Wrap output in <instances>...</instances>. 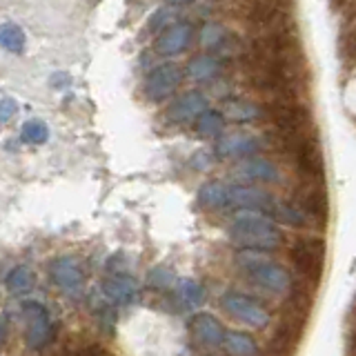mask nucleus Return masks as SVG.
<instances>
[{"mask_svg":"<svg viewBox=\"0 0 356 356\" xmlns=\"http://www.w3.org/2000/svg\"><path fill=\"white\" fill-rule=\"evenodd\" d=\"M229 234L238 245H243L247 252L252 249H276L283 243L281 229H276L261 214H240L229 225Z\"/></svg>","mask_w":356,"mask_h":356,"instance_id":"nucleus-1","label":"nucleus"},{"mask_svg":"<svg viewBox=\"0 0 356 356\" xmlns=\"http://www.w3.org/2000/svg\"><path fill=\"white\" fill-rule=\"evenodd\" d=\"M265 118L274 123V129L287 134H314L310 112L298 103H267L263 107Z\"/></svg>","mask_w":356,"mask_h":356,"instance_id":"nucleus-2","label":"nucleus"},{"mask_svg":"<svg viewBox=\"0 0 356 356\" xmlns=\"http://www.w3.org/2000/svg\"><path fill=\"white\" fill-rule=\"evenodd\" d=\"M323 254H325V243L321 238H301L290 252L298 274L314 287L321 281L323 274Z\"/></svg>","mask_w":356,"mask_h":356,"instance_id":"nucleus-3","label":"nucleus"},{"mask_svg":"<svg viewBox=\"0 0 356 356\" xmlns=\"http://www.w3.org/2000/svg\"><path fill=\"white\" fill-rule=\"evenodd\" d=\"M240 263L247 269V276L249 281H254L256 285L265 287L269 292H285L287 287H290V276L287 272L276 263H269V261H263L261 256H256L252 252H245L240 254Z\"/></svg>","mask_w":356,"mask_h":356,"instance_id":"nucleus-4","label":"nucleus"},{"mask_svg":"<svg viewBox=\"0 0 356 356\" xmlns=\"http://www.w3.org/2000/svg\"><path fill=\"white\" fill-rule=\"evenodd\" d=\"M220 305H223V310L232 316V319L254 327V330H261V327L269 323L267 310L252 296H245L240 292H227L220 298Z\"/></svg>","mask_w":356,"mask_h":356,"instance_id":"nucleus-5","label":"nucleus"},{"mask_svg":"<svg viewBox=\"0 0 356 356\" xmlns=\"http://www.w3.org/2000/svg\"><path fill=\"white\" fill-rule=\"evenodd\" d=\"M294 207L305 218H312L316 223H325L330 203H327L325 182H303L294 189Z\"/></svg>","mask_w":356,"mask_h":356,"instance_id":"nucleus-6","label":"nucleus"},{"mask_svg":"<svg viewBox=\"0 0 356 356\" xmlns=\"http://www.w3.org/2000/svg\"><path fill=\"white\" fill-rule=\"evenodd\" d=\"M292 160L296 165V171L301 174L303 182H325V165H323V154L319 149L316 138L305 140L298 145L292 154Z\"/></svg>","mask_w":356,"mask_h":356,"instance_id":"nucleus-7","label":"nucleus"},{"mask_svg":"<svg viewBox=\"0 0 356 356\" xmlns=\"http://www.w3.org/2000/svg\"><path fill=\"white\" fill-rule=\"evenodd\" d=\"M180 78H182V74H180L178 65H171V63L160 65L147 76L145 96L149 101H165L176 92V87L180 85Z\"/></svg>","mask_w":356,"mask_h":356,"instance_id":"nucleus-8","label":"nucleus"},{"mask_svg":"<svg viewBox=\"0 0 356 356\" xmlns=\"http://www.w3.org/2000/svg\"><path fill=\"white\" fill-rule=\"evenodd\" d=\"M25 316H27V343H30L32 350H43L47 343H52L54 339V330L50 323V316H47L43 305L36 303H27L25 305Z\"/></svg>","mask_w":356,"mask_h":356,"instance_id":"nucleus-9","label":"nucleus"},{"mask_svg":"<svg viewBox=\"0 0 356 356\" xmlns=\"http://www.w3.org/2000/svg\"><path fill=\"white\" fill-rule=\"evenodd\" d=\"M227 205H232L236 209H247V211H267L272 209L274 198L267 191L249 185H238L227 191Z\"/></svg>","mask_w":356,"mask_h":356,"instance_id":"nucleus-10","label":"nucleus"},{"mask_svg":"<svg viewBox=\"0 0 356 356\" xmlns=\"http://www.w3.org/2000/svg\"><path fill=\"white\" fill-rule=\"evenodd\" d=\"M234 174L240 180H261V182H281V169L269 158L252 156L240 160L234 167Z\"/></svg>","mask_w":356,"mask_h":356,"instance_id":"nucleus-11","label":"nucleus"},{"mask_svg":"<svg viewBox=\"0 0 356 356\" xmlns=\"http://www.w3.org/2000/svg\"><path fill=\"white\" fill-rule=\"evenodd\" d=\"M191 38H194V27L189 23H176V25L167 27V30L158 36L156 52L160 56H176L187 50Z\"/></svg>","mask_w":356,"mask_h":356,"instance_id":"nucleus-12","label":"nucleus"},{"mask_svg":"<svg viewBox=\"0 0 356 356\" xmlns=\"http://www.w3.org/2000/svg\"><path fill=\"white\" fill-rule=\"evenodd\" d=\"M207 112V98L198 92L182 94L178 101H174L167 109V118L171 123H187L198 118L200 114Z\"/></svg>","mask_w":356,"mask_h":356,"instance_id":"nucleus-13","label":"nucleus"},{"mask_svg":"<svg viewBox=\"0 0 356 356\" xmlns=\"http://www.w3.org/2000/svg\"><path fill=\"white\" fill-rule=\"evenodd\" d=\"M263 145L258 138L247 136V134H234V136H225L216 143V156L220 158H252L254 154Z\"/></svg>","mask_w":356,"mask_h":356,"instance_id":"nucleus-14","label":"nucleus"},{"mask_svg":"<svg viewBox=\"0 0 356 356\" xmlns=\"http://www.w3.org/2000/svg\"><path fill=\"white\" fill-rule=\"evenodd\" d=\"M191 334L194 339L203 345V348L211 350V348H220L225 339V330L211 314H198L191 321Z\"/></svg>","mask_w":356,"mask_h":356,"instance_id":"nucleus-15","label":"nucleus"},{"mask_svg":"<svg viewBox=\"0 0 356 356\" xmlns=\"http://www.w3.org/2000/svg\"><path fill=\"white\" fill-rule=\"evenodd\" d=\"M52 276H54L56 285L65 292L78 294L83 290V269L70 256H63L52 265Z\"/></svg>","mask_w":356,"mask_h":356,"instance_id":"nucleus-16","label":"nucleus"},{"mask_svg":"<svg viewBox=\"0 0 356 356\" xmlns=\"http://www.w3.org/2000/svg\"><path fill=\"white\" fill-rule=\"evenodd\" d=\"M223 118H229L234 123H254L265 118L263 107L256 103H245V101H227L223 107Z\"/></svg>","mask_w":356,"mask_h":356,"instance_id":"nucleus-17","label":"nucleus"},{"mask_svg":"<svg viewBox=\"0 0 356 356\" xmlns=\"http://www.w3.org/2000/svg\"><path fill=\"white\" fill-rule=\"evenodd\" d=\"M105 290L107 294L114 298V301L118 303H132L134 298L138 296V287L134 283V278H127V276H114L105 285Z\"/></svg>","mask_w":356,"mask_h":356,"instance_id":"nucleus-18","label":"nucleus"},{"mask_svg":"<svg viewBox=\"0 0 356 356\" xmlns=\"http://www.w3.org/2000/svg\"><path fill=\"white\" fill-rule=\"evenodd\" d=\"M227 187L223 185V182H205L203 187H200L198 191V203L207 207V209H220L227 205Z\"/></svg>","mask_w":356,"mask_h":356,"instance_id":"nucleus-19","label":"nucleus"},{"mask_svg":"<svg viewBox=\"0 0 356 356\" xmlns=\"http://www.w3.org/2000/svg\"><path fill=\"white\" fill-rule=\"evenodd\" d=\"M220 70V61L216 56H209V54H200L196 56L194 61L187 65V74L191 76L194 81H209L214 78Z\"/></svg>","mask_w":356,"mask_h":356,"instance_id":"nucleus-20","label":"nucleus"},{"mask_svg":"<svg viewBox=\"0 0 356 356\" xmlns=\"http://www.w3.org/2000/svg\"><path fill=\"white\" fill-rule=\"evenodd\" d=\"M223 348L232 356H252L256 354V343L249 334L243 332H229L223 339Z\"/></svg>","mask_w":356,"mask_h":356,"instance_id":"nucleus-21","label":"nucleus"},{"mask_svg":"<svg viewBox=\"0 0 356 356\" xmlns=\"http://www.w3.org/2000/svg\"><path fill=\"white\" fill-rule=\"evenodd\" d=\"M225 127V118L220 112H203L198 116V123H196V132L200 134L203 138H216L220 132Z\"/></svg>","mask_w":356,"mask_h":356,"instance_id":"nucleus-22","label":"nucleus"},{"mask_svg":"<svg viewBox=\"0 0 356 356\" xmlns=\"http://www.w3.org/2000/svg\"><path fill=\"white\" fill-rule=\"evenodd\" d=\"M200 45L205 50H227L229 45V34L216 23H209L200 30Z\"/></svg>","mask_w":356,"mask_h":356,"instance_id":"nucleus-23","label":"nucleus"},{"mask_svg":"<svg viewBox=\"0 0 356 356\" xmlns=\"http://www.w3.org/2000/svg\"><path fill=\"white\" fill-rule=\"evenodd\" d=\"M0 47H5L12 54H21L25 47V34L21 27L12 23L0 25Z\"/></svg>","mask_w":356,"mask_h":356,"instance_id":"nucleus-24","label":"nucleus"},{"mask_svg":"<svg viewBox=\"0 0 356 356\" xmlns=\"http://www.w3.org/2000/svg\"><path fill=\"white\" fill-rule=\"evenodd\" d=\"M269 214H272L276 220H281L283 225L303 227L307 223V218L290 203H278V200H274V205H272V209H269Z\"/></svg>","mask_w":356,"mask_h":356,"instance_id":"nucleus-25","label":"nucleus"},{"mask_svg":"<svg viewBox=\"0 0 356 356\" xmlns=\"http://www.w3.org/2000/svg\"><path fill=\"white\" fill-rule=\"evenodd\" d=\"M178 298L187 307H198L205 301V287L196 281H189V278H182L178 281Z\"/></svg>","mask_w":356,"mask_h":356,"instance_id":"nucleus-26","label":"nucleus"},{"mask_svg":"<svg viewBox=\"0 0 356 356\" xmlns=\"http://www.w3.org/2000/svg\"><path fill=\"white\" fill-rule=\"evenodd\" d=\"M7 287L14 294H25L34 287V276L30 272V267H16L12 274L7 276Z\"/></svg>","mask_w":356,"mask_h":356,"instance_id":"nucleus-27","label":"nucleus"},{"mask_svg":"<svg viewBox=\"0 0 356 356\" xmlns=\"http://www.w3.org/2000/svg\"><path fill=\"white\" fill-rule=\"evenodd\" d=\"M23 138L27 143H45L50 138V129L43 121H27L23 127Z\"/></svg>","mask_w":356,"mask_h":356,"instance_id":"nucleus-28","label":"nucleus"},{"mask_svg":"<svg viewBox=\"0 0 356 356\" xmlns=\"http://www.w3.org/2000/svg\"><path fill=\"white\" fill-rule=\"evenodd\" d=\"M174 16H176L174 5L158 9V12L151 16V21H149V30H151V32H160V30H165V27H167L171 21H174Z\"/></svg>","mask_w":356,"mask_h":356,"instance_id":"nucleus-29","label":"nucleus"},{"mask_svg":"<svg viewBox=\"0 0 356 356\" xmlns=\"http://www.w3.org/2000/svg\"><path fill=\"white\" fill-rule=\"evenodd\" d=\"M171 278H174V274L169 272V269H163V267H156L154 272L149 274V283H154L156 287H167L171 283Z\"/></svg>","mask_w":356,"mask_h":356,"instance_id":"nucleus-30","label":"nucleus"},{"mask_svg":"<svg viewBox=\"0 0 356 356\" xmlns=\"http://www.w3.org/2000/svg\"><path fill=\"white\" fill-rule=\"evenodd\" d=\"M16 109H18V105H16L14 98H3V101H0V125H5V123L12 121Z\"/></svg>","mask_w":356,"mask_h":356,"instance_id":"nucleus-31","label":"nucleus"},{"mask_svg":"<svg viewBox=\"0 0 356 356\" xmlns=\"http://www.w3.org/2000/svg\"><path fill=\"white\" fill-rule=\"evenodd\" d=\"M5 343V321L0 319V345Z\"/></svg>","mask_w":356,"mask_h":356,"instance_id":"nucleus-32","label":"nucleus"}]
</instances>
